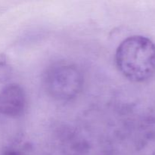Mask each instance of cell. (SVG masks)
Masks as SVG:
<instances>
[{"label":"cell","mask_w":155,"mask_h":155,"mask_svg":"<svg viewBox=\"0 0 155 155\" xmlns=\"http://www.w3.org/2000/svg\"><path fill=\"white\" fill-rule=\"evenodd\" d=\"M117 66L121 74L136 83L145 82L155 74V45L143 36L124 39L116 51Z\"/></svg>","instance_id":"1"},{"label":"cell","mask_w":155,"mask_h":155,"mask_svg":"<svg viewBox=\"0 0 155 155\" xmlns=\"http://www.w3.org/2000/svg\"><path fill=\"white\" fill-rule=\"evenodd\" d=\"M44 86L52 98L68 101L77 97L81 92L83 77L77 67L60 62L47 69L44 75Z\"/></svg>","instance_id":"2"},{"label":"cell","mask_w":155,"mask_h":155,"mask_svg":"<svg viewBox=\"0 0 155 155\" xmlns=\"http://www.w3.org/2000/svg\"><path fill=\"white\" fill-rule=\"evenodd\" d=\"M24 90L17 84H11L0 91V114L9 117L21 115L25 107Z\"/></svg>","instance_id":"3"},{"label":"cell","mask_w":155,"mask_h":155,"mask_svg":"<svg viewBox=\"0 0 155 155\" xmlns=\"http://www.w3.org/2000/svg\"><path fill=\"white\" fill-rule=\"evenodd\" d=\"M12 68L9 65L6 57L0 54V83H5L10 79Z\"/></svg>","instance_id":"4"},{"label":"cell","mask_w":155,"mask_h":155,"mask_svg":"<svg viewBox=\"0 0 155 155\" xmlns=\"http://www.w3.org/2000/svg\"><path fill=\"white\" fill-rule=\"evenodd\" d=\"M2 155H22V154L16 151H13V150H8V151H5V152L3 153Z\"/></svg>","instance_id":"5"}]
</instances>
